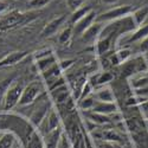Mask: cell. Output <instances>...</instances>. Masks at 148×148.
<instances>
[{
	"mask_svg": "<svg viewBox=\"0 0 148 148\" xmlns=\"http://www.w3.org/2000/svg\"><path fill=\"white\" fill-rule=\"evenodd\" d=\"M23 90H24V87L21 83H13L10 85V88L7 89L5 97L3 100L4 110H11L12 108L16 107L19 103Z\"/></svg>",
	"mask_w": 148,
	"mask_h": 148,
	"instance_id": "1",
	"label": "cell"
},
{
	"mask_svg": "<svg viewBox=\"0 0 148 148\" xmlns=\"http://www.w3.org/2000/svg\"><path fill=\"white\" fill-rule=\"evenodd\" d=\"M42 91H43V87H42V84L39 82L30 83L27 87L24 88L18 104L24 107V106H29V104L33 103L36 101V98L40 95Z\"/></svg>",
	"mask_w": 148,
	"mask_h": 148,
	"instance_id": "2",
	"label": "cell"
},
{
	"mask_svg": "<svg viewBox=\"0 0 148 148\" xmlns=\"http://www.w3.org/2000/svg\"><path fill=\"white\" fill-rule=\"evenodd\" d=\"M27 20H29L27 17L24 13H21V12L12 11L8 14L4 16L0 19V30H7V29L16 27L18 25H21V24L26 23Z\"/></svg>",
	"mask_w": 148,
	"mask_h": 148,
	"instance_id": "3",
	"label": "cell"
},
{
	"mask_svg": "<svg viewBox=\"0 0 148 148\" xmlns=\"http://www.w3.org/2000/svg\"><path fill=\"white\" fill-rule=\"evenodd\" d=\"M132 12V7L129 5H123V6H119L115 8H112L107 12H104L103 14L98 16L96 18V21L102 23V21H115L119 20L123 17H127Z\"/></svg>",
	"mask_w": 148,
	"mask_h": 148,
	"instance_id": "4",
	"label": "cell"
},
{
	"mask_svg": "<svg viewBox=\"0 0 148 148\" xmlns=\"http://www.w3.org/2000/svg\"><path fill=\"white\" fill-rule=\"evenodd\" d=\"M49 109H50V103L47 102V100H44L43 102H40L38 106H37L34 109L32 114L30 115V122L31 125L34 126V127H38L42 121L47 116V112Z\"/></svg>",
	"mask_w": 148,
	"mask_h": 148,
	"instance_id": "5",
	"label": "cell"
},
{
	"mask_svg": "<svg viewBox=\"0 0 148 148\" xmlns=\"http://www.w3.org/2000/svg\"><path fill=\"white\" fill-rule=\"evenodd\" d=\"M59 126V119L58 115L55 110H51L50 114H49L43 121L42 123L38 126L40 128V133H43L44 135H46L49 132H51L53 129H56Z\"/></svg>",
	"mask_w": 148,
	"mask_h": 148,
	"instance_id": "6",
	"label": "cell"
},
{
	"mask_svg": "<svg viewBox=\"0 0 148 148\" xmlns=\"http://www.w3.org/2000/svg\"><path fill=\"white\" fill-rule=\"evenodd\" d=\"M96 18H97L96 12L94 10H91L87 16H84L81 20H78L75 25H73V31H75V33L76 34H82L85 30H87L88 27H90L96 21Z\"/></svg>",
	"mask_w": 148,
	"mask_h": 148,
	"instance_id": "7",
	"label": "cell"
},
{
	"mask_svg": "<svg viewBox=\"0 0 148 148\" xmlns=\"http://www.w3.org/2000/svg\"><path fill=\"white\" fill-rule=\"evenodd\" d=\"M114 36L115 34H100L96 43V52L97 55H104L107 53L110 49H112L113 42H114Z\"/></svg>",
	"mask_w": 148,
	"mask_h": 148,
	"instance_id": "8",
	"label": "cell"
},
{
	"mask_svg": "<svg viewBox=\"0 0 148 148\" xmlns=\"http://www.w3.org/2000/svg\"><path fill=\"white\" fill-rule=\"evenodd\" d=\"M102 24L95 21L90 27H88L81 36H82V40L84 43H92L96 39H98V36H100L101 31H102Z\"/></svg>",
	"mask_w": 148,
	"mask_h": 148,
	"instance_id": "9",
	"label": "cell"
},
{
	"mask_svg": "<svg viewBox=\"0 0 148 148\" xmlns=\"http://www.w3.org/2000/svg\"><path fill=\"white\" fill-rule=\"evenodd\" d=\"M62 139V129L57 127L56 129L49 132L44 138V146L45 148H58L59 141Z\"/></svg>",
	"mask_w": 148,
	"mask_h": 148,
	"instance_id": "10",
	"label": "cell"
},
{
	"mask_svg": "<svg viewBox=\"0 0 148 148\" xmlns=\"http://www.w3.org/2000/svg\"><path fill=\"white\" fill-rule=\"evenodd\" d=\"M91 112L110 116L112 114H115L117 112V107L114 102H100V101H97V102H95Z\"/></svg>",
	"mask_w": 148,
	"mask_h": 148,
	"instance_id": "11",
	"label": "cell"
},
{
	"mask_svg": "<svg viewBox=\"0 0 148 148\" xmlns=\"http://www.w3.org/2000/svg\"><path fill=\"white\" fill-rule=\"evenodd\" d=\"M64 20H65V17L64 16H60V17H57V18L52 19L50 23H47V25L43 29L42 36L43 37H51V36H53L58 31V29L60 27V25H63Z\"/></svg>",
	"mask_w": 148,
	"mask_h": 148,
	"instance_id": "12",
	"label": "cell"
},
{
	"mask_svg": "<svg viewBox=\"0 0 148 148\" xmlns=\"http://www.w3.org/2000/svg\"><path fill=\"white\" fill-rule=\"evenodd\" d=\"M51 97H52V100L62 106V104H64L68 100H70V94H69V89L66 88V85H62V87L59 88H56L53 90H51Z\"/></svg>",
	"mask_w": 148,
	"mask_h": 148,
	"instance_id": "13",
	"label": "cell"
},
{
	"mask_svg": "<svg viewBox=\"0 0 148 148\" xmlns=\"http://www.w3.org/2000/svg\"><path fill=\"white\" fill-rule=\"evenodd\" d=\"M27 56L26 51H17V52H12L10 55H7L5 58L0 59V68L4 66H8V65H14L17 63H19L20 60H23Z\"/></svg>",
	"mask_w": 148,
	"mask_h": 148,
	"instance_id": "14",
	"label": "cell"
},
{
	"mask_svg": "<svg viewBox=\"0 0 148 148\" xmlns=\"http://www.w3.org/2000/svg\"><path fill=\"white\" fill-rule=\"evenodd\" d=\"M133 140L136 148H148V132L147 128L133 133Z\"/></svg>",
	"mask_w": 148,
	"mask_h": 148,
	"instance_id": "15",
	"label": "cell"
},
{
	"mask_svg": "<svg viewBox=\"0 0 148 148\" xmlns=\"http://www.w3.org/2000/svg\"><path fill=\"white\" fill-rule=\"evenodd\" d=\"M56 63H57V62H56V58H55L53 53L52 55H49V56H45V57H42L39 59H37V66H38V69L42 72L46 71L47 69H50Z\"/></svg>",
	"mask_w": 148,
	"mask_h": 148,
	"instance_id": "16",
	"label": "cell"
},
{
	"mask_svg": "<svg viewBox=\"0 0 148 148\" xmlns=\"http://www.w3.org/2000/svg\"><path fill=\"white\" fill-rule=\"evenodd\" d=\"M26 148H45L44 141L40 138L39 133H37V132H32L31 133V135L27 138Z\"/></svg>",
	"mask_w": 148,
	"mask_h": 148,
	"instance_id": "17",
	"label": "cell"
},
{
	"mask_svg": "<svg viewBox=\"0 0 148 148\" xmlns=\"http://www.w3.org/2000/svg\"><path fill=\"white\" fill-rule=\"evenodd\" d=\"M147 17H148V6L138 8L136 11L133 12V16H132V18H133V20H134L136 26H141V24L145 23Z\"/></svg>",
	"mask_w": 148,
	"mask_h": 148,
	"instance_id": "18",
	"label": "cell"
},
{
	"mask_svg": "<svg viewBox=\"0 0 148 148\" xmlns=\"http://www.w3.org/2000/svg\"><path fill=\"white\" fill-rule=\"evenodd\" d=\"M121 75H122V77H126V78H129L134 75H136V69H135L134 59L127 60V62H125V63H122Z\"/></svg>",
	"mask_w": 148,
	"mask_h": 148,
	"instance_id": "19",
	"label": "cell"
},
{
	"mask_svg": "<svg viewBox=\"0 0 148 148\" xmlns=\"http://www.w3.org/2000/svg\"><path fill=\"white\" fill-rule=\"evenodd\" d=\"M88 115V121H91L96 125H107V123L112 122V119L108 115H103L100 113H95V112H90L87 114Z\"/></svg>",
	"mask_w": 148,
	"mask_h": 148,
	"instance_id": "20",
	"label": "cell"
},
{
	"mask_svg": "<svg viewBox=\"0 0 148 148\" xmlns=\"http://www.w3.org/2000/svg\"><path fill=\"white\" fill-rule=\"evenodd\" d=\"M96 98L100 102H114L115 101V96L112 89H109V88H102L101 90H98L96 94Z\"/></svg>",
	"mask_w": 148,
	"mask_h": 148,
	"instance_id": "21",
	"label": "cell"
},
{
	"mask_svg": "<svg viewBox=\"0 0 148 148\" xmlns=\"http://www.w3.org/2000/svg\"><path fill=\"white\" fill-rule=\"evenodd\" d=\"M134 63H135V69H136V73H143L148 71V62L145 58V56L140 55L138 57L134 58Z\"/></svg>",
	"mask_w": 148,
	"mask_h": 148,
	"instance_id": "22",
	"label": "cell"
},
{
	"mask_svg": "<svg viewBox=\"0 0 148 148\" xmlns=\"http://www.w3.org/2000/svg\"><path fill=\"white\" fill-rule=\"evenodd\" d=\"M92 8L90 6H82L79 7L78 10H76L75 12H72V17H71V23L73 24H76L78 20H81L84 16H87L89 12L91 11Z\"/></svg>",
	"mask_w": 148,
	"mask_h": 148,
	"instance_id": "23",
	"label": "cell"
},
{
	"mask_svg": "<svg viewBox=\"0 0 148 148\" xmlns=\"http://www.w3.org/2000/svg\"><path fill=\"white\" fill-rule=\"evenodd\" d=\"M148 36V25L141 26L139 27L135 32H133V34L129 37V42H138V40H142L143 38Z\"/></svg>",
	"mask_w": 148,
	"mask_h": 148,
	"instance_id": "24",
	"label": "cell"
},
{
	"mask_svg": "<svg viewBox=\"0 0 148 148\" xmlns=\"http://www.w3.org/2000/svg\"><path fill=\"white\" fill-rule=\"evenodd\" d=\"M114 79V76L110 72H101L96 75V85H103Z\"/></svg>",
	"mask_w": 148,
	"mask_h": 148,
	"instance_id": "25",
	"label": "cell"
},
{
	"mask_svg": "<svg viewBox=\"0 0 148 148\" xmlns=\"http://www.w3.org/2000/svg\"><path fill=\"white\" fill-rule=\"evenodd\" d=\"M95 102L96 101L94 100V97L88 96V97H84V98H81V100H78V107L82 110H90V109H92Z\"/></svg>",
	"mask_w": 148,
	"mask_h": 148,
	"instance_id": "26",
	"label": "cell"
},
{
	"mask_svg": "<svg viewBox=\"0 0 148 148\" xmlns=\"http://www.w3.org/2000/svg\"><path fill=\"white\" fill-rule=\"evenodd\" d=\"M14 143V136L10 133L4 134L0 139V148H12Z\"/></svg>",
	"mask_w": 148,
	"mask_h": 148,
	"instance_id": "27",
	"label": "cell"
},
{
	"mask_svg": "<svg viewBox=\"0 0 148 148\" xmlns=\"http://www.w3.org/2000/svg\"><path fill=\"white\" fill-rule=\"evenodd\" d=\"M132 87L135 90H139V89H143L148 87V77H138V78H134L132 81Z\"/></svg>",
	"mask_w": 148,
	"mask_h": 148,
	"instance_id": "28",
	"label": "cell"
},
{
	"mask_svg": "<svg viewBox=\"0 0 148 148\" xmlns=\"http://www.w3.org/2000/svg\"><path fill=\"white\" fill-rule=\"evenodd\" d=\"M115 55H116L119 62L122 64V63H125V62L129 60V58H130V56H132V52H130L129 49H121V50H119Z\"/></svg>",
	"mask_w": 148,
	"mask_h": 148,
	"instance_id": "29",
	"label": "cell"
},
{
	"mask_svg": "<svg viewBox=\"0 0 148 148\" xmlns=\"http://www.w3.org/2000/svg\"><path fill=\"white\" fill-rule=\"evenodd\" d=\"M71 36H72V29L71 27H66L63 31L60 32L59 37H58V40L60 44H66L70 39H71Z\"/></svg>",
	"mask_w": 148,
	"mask_h": 148,
	"instance_id": "30",
	"label": "cell"
},
{
	"mask_svg": "<svg viewBox=\"0 0 148 148\" xmlns=\"http://www.w3.org/2000/svg\"><path fill=\"white\" fill-rule=\"evenodd\" d=\"M103 139L114 141V142H122L121 136L115 130H106V132H103Z\"/></svg>",
	"mask_w": 148,
	"mask_h": 148,
	"instance_id": "31",
	"label": "cell"
},
{
	"mask_svg": "<svg viewBox=\"0 0 148 148\" xmlns=\"http://www.w3.org/2000/svg\"><path fill=\"white\" fill-rule=\"evenodd\" d=\"M12 78H6L4 81L0 82V102H1L4 100V97H5V94L7 91V89L10 88V85L12 84Z\"/></svg>",
	"mask_w": 148,
	"mask_h": 148,
	"instance_id": "32",
	"label": "cell"
},
{
	"mask_svg": "<svg viewBox=\"0 0 148 148\" xmlns=\"http://www.w3.org/2000/svg\"><path fill=\"white\" fill-rule=\"evenodd\" d=\"M52 1V0H30L29 1V6L31 8H43L46 5H49Z\"/></svg>",
	"mask_w": 148,
	"mask_h": 148,
	"instance_id": "33",
	"label": "cell"
},
{
	"mask_svg": "<svg viewBox=\"0 0 148 148\" xmlns=\"http://www.w3.org/2000/svg\"><path fill=\"white\" fill-rule=\"evenodd\" d=\"M84 1L85 0H66V5H68V7H69V10L71 12H75L76 10L82 7Z\"/></svg>",
	"mask_w": 148,
	"mask_h": 148,
	"instance_id": "34",
	"label": "cell"
},
{
	"mask_svg": "<svg viewBox=\"0 0 148 148\" xmlns=\"http://www.w3.org/2000/svg\"><path fill=\"white\" fill-rule=\"evenodd\" d=\"M49 55H52V50H51V49H45V50H43V51L37 52L36 53V58L39 59V58L45 57V56H49Z\"/></svg>",
	"mask_w": 148,
	"mask_h": 148,
	"instance_id": "35",
	"label": "cell"
},
{
	"mask_svg": "<svg viewBox=\"0 0 148 148\" xmlns=\"http://www.w3.org/2000/svg\"><path fill=\"white\" fill-rule=\"evenodd\" d=\"M140 51L141 52H147L148 51V36L146 38H143L141 40V44H140Z\"/></svg>",
	"mask_w": 148,
	"mask_h": 148,
	"instance_id": "36",
	"label": "cell"
},
{
	"mask_svg": "<svg viewBox=\"0 0 148 148\" xmlns=\"http://www.w3.org/2000/svg\"><path fill=\"white\" fill-rule=\"evenodd\" d=\"M140 110L141 113L145 114V115H148V100H145L143 102H141L140 104Z\"/></svg>",
	"mask_w": 148,
	"mask_h": 148,
	"instance_id": "37",
	"label": "cell"
},
{
	"mask_svg": "<svg viewBox=\"0 0 148 148\" xmlns=\"http://www.w3.org/2000/svg\"><path fill=\"white\" fill-rule=\"evenodd\" d=\"M120 0H101L102 4H106V5H114V4H117Z\"/></svg>",
	"mask_w": 148,
	"mask_h": 148,
	"instance_id": "38",
	"label": "cell"
},
{
	"mask_svg": "<svg viewBox=\"0 0 148 148\" xmlns=\"http://www.w3.org/2000/svg\"><path fill=\"white\" fill-rule=\"evenodd\" d=\"M6 8H7V4L5 1H1V0H0V14H1Z\"/></svg>",
	"mask_w": 148,
	"mask_h": 148,
	"instance_id": "39",
	"label": "cell"
},
{
	"mask_svg": "<svg viewBox=\"0 0 148 148\" xmlns=\"http://www.w3.org/2000/svg\"><path fill=\"white\" fill-rule=\"evenodd\" d=\"M146 127H148V120L146 121ZM147 129H148V128H147Z\"/></svg>",
	"mask_w": 148,
	"mask_h": 148,
	"instance_id": "40",
	"label": "cell"
}]
</instances>
